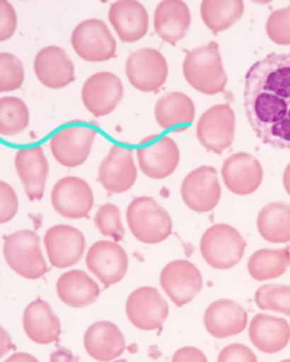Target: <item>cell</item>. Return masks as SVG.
<instances>
[{
  "instance_id": "cell-8",
  "label": "cell",
  "mask_w": 290,
  "mask_h": 362,
  "mask_svg": "<svg viewBox=\"0 0 290 362\" xmlns=\"http://www.w3.org/2000/svg\"><path fill=\"white\" fill-rule=\"evenodd\" d=\"M139 170L153 180H163L176 171L180 161L178 144L170 136L156 138L154 135L142 139L137 149Z\"/></svg>"
},
{
  "instance_id": "cell-15",
  "label": "cell",
  "mask_w": 290,
  "mask_h": 362,
  "mask_svg": "<svg viewBox=\"0 0 290 362\" xmlns=\"http://www.w3.org/2000/svg\"><path fill=\"white\" fill-rule=\"evenodd\" d=\"M124 98V84L118 76L100 71L86 80L81 88L84 107L93 116L100 117L112 113Z\"/></svg>"
},
{
  "instance_id": "cell-28",
  "label": "cell",
  "mask_w": 290,
  "mask_h": 362,
  "mask_svg": "<svg viewBox=\"0 0 290 362\" xmlns=\"http://www.w3.org/2000/svg\"><path fill=\"white\" fill-rule=\"evenodd\" d=\"M160 128L173 132H183L193 124L195 103L180 92H171L158 99L154 109Z\"/></svg>"
},
{
  "instance_id": "cell-42",
  "label": "cell",
  "mask_w": 290,
  "mask_h": 362,
  "mask_svg": "<svg viewBox=\"0 0 290 362\" xmlns=\"http://www.w3.org/2000/svg\"><path fill=\"white\" fill-rule=\"evenodd\" d=\"M5 362H40L34 355L25 354V352H16L12 356H9Z\"/></svg>"
},
{
  "instance_id": "cell-13",
  "label": "cell",
  "mask_w": 290,
  "mask_h": 362,
  "mask_svg": "<svg viewBox=\"0 0 290 362\" xmlns=\"http://www.w3.org/2000/svg\"><path fill=\"white\" fill-rule=\"evenodd\" d=\"M160 284L173 303L182 308L200 293L203 280L195 264L186 259H176L163 268Z\"/></svg>"
},
{
  "instance_id": "cell-39",
  "label": "cell",
  "mask_w": 290,
  "mask_h": 362,
  "mask_svg": "<svg viewBox=\"0 0 290 362\" xmlns=\"http://www.w3.org/2000/svg\"><path fill=\"white\" fill-rule=\"evenodd\" d=\"M218 362H257V356L245 345L232 344L219 352Z\"/></svg>"
},
{
  "instance_id": "cell-14",
  "label": "cell",
  "mask_w": 290,
  "mask_h": 362,
  "mask_svg": "<svg viewBox=\"0 0 290 362\" xmlns=\"http://www.w3.org/2000/svg\"><path fill=\"white\" fill-rule=\"evenodd\" d=\"M128 264L125 250L112 240H98L86 255L87 268L105 287L118 284L127 274Z\"/></svg>"
},
{
  "instance_id": "cell-6",
  "label": "cell",
  "mask_w": 290,
  "mask_h": 362,
  "mask_svg": "<svg viewBox=\"0 0 290 362\" xmlns=\"http://www.w3.org/2000/svg\"><path fill=\"white\" fill-rule=\"evenodd\" d=\"M71 45L76 54L87 63H103L116 54V41L100 19L80 22L71 34Z\"/></svg>"
},
{
  "instance_id": "cell-24",
  "label": "cell",
  "mask_w": 290,
  "mask_h": 362,
  "mask_svg": "<svg viewBox=\"0 0 290 362\" xmlns=\"http://www.w3.org/2000/svg\"><path fill=\"white\" fill-rule=\"evenodd\" d=\"M125 346L121 329L112 322H96L84 334L86 352L99 362H110L121 356Z\"/></svg>"
},
{
  "instance_id": "cell-9",
  "label": "cell",
  "mask_w": 290,
  "mask_h": 362,
  "mask_svg": "<svg viewBox=\"0 0 290 362\" xmlns=\"http://www.w3.org/2000/svg\"><path fill=\"white\" fill-rule=\"evenodd\" d=\"M125 74L139 92L156 93L166 83L168 66L164 55L154 48L134 51L125 63Z\"/></svg>"
},
{
  "instance_id": "cell-31",
  "label": "cell",
  "mask_w": 290,
  "mask_h": 362,
  "mask_svg": "<svg viewBox=\"0 0 290 362\" xmlns=\"http://www.w3.org/2000/svg\"><path fill=\"white\" fill-rule=\"evenodd\" d=\"M243 0H203L200 16L214 34L226 31L244 15Z\"/></svg>"
},
{
  "instance_id": "cell-16",
  "label": "cell",
  "mask_w": 290,
  "mask_h": 362,
  "mask_svg": "<svg viewBox=\"0 0 290 362\" xmlns=\"http://www.w3.org/2000/svg\"><path fill=\"white\" fill-rule=\"evenodd\" d=\"M125 312L135 327L157 330L168 316V305L154 287H139L129 294Z\"/></svg>"
},
{
  "instance_id": "cell-23",
  "label": "cell",
  "mask_w": 290,
  "mask_h": 362,
  "mask_svg": "<svg viewBox=\"0 0 290 362\" xmlns=\"http://www.w3.org/2000/svg\"><path fill=\"white\" fill-rule=\"evenodd\" d=\"M109 22L124 42H137L149 33V13L135 0H121L110 5Z\"/></svg>"
},
{
  "instance_id": "cell-7",
  "label": "cell",
  "mask_w": 290,
  "mask_h": 362,
  "mask_svg": "<svg viewBox=\"0 0 290 362\" xmlns=\"http://www.w3.org/2000/svg\"><path fill=\"white\" fill-rule=\"evenodd\" d=\"M199 142L208 151L222 154L236 138V113L229 105H215L199 119L196 127Z\"/></svg>"
},
{
  "instance_id": "cell-19",
  "label": "cell",
  "mask_w": 290,
  "mask_h": 362,
  "mask_svg": "<svg viewBox=\"0 0 290 362\" xmlns=\"http://www.w3.org/2000/svg\"><path fill=\"white\" fill-rule=\"evenodd\" d=\"M222 178L231 193L248 196L261 186L263 167L255 157L247 153H237L224 161Z\"/></svg>"
},
{
  "instance_id": "cell-27",
  "label": "cell",
  "mask_w": 290,
  "mask_h": 362,
  "mask_svg": "<svg viewBox=\"0 0 290 362\" xmlns=\"http://www.w3.org/2000/svg\"><path fill=\"white\" fill-rule=\"evenodd\" d=\"M248 337L251 344L265 354H276L283 351L290 341V326L287 320L255 315L248 327Z\"/></svg>"
},
{
  "instance_id": "cell-12",
  "label": "cell",
  "mask_w": 290,
  "mask_h": 362,
  "mask_svg": "<svg viewBox=\"0 0 290 362\" xmlns=\"http://www.w3.org/2000/svg\"><path fill=\"white\" fill-rule=\"evenodd\" d=\"M98 136L96 129L81 125L63 128L50 139L51 153L55 161L67 168L81 165L89 158L92 145Z\"/></svg>"
},
{
  "instance_id": "cell-21",
  "label": "cell",
  "mask_w": 290,
  "mask_h": 362,
  "mask_svg": "<svg viewBox=\"0 0 290 362\" xmlns=\"http://www.w3.org/2000/svg\"><path fill=\"white\" fill-rule=\"evenodd\" d=\"M203 322L214 338L225 339L244 332L247 327V312L237 301L222 298L208 306Z\"/></svg>"
},
{
  "instance_id": "cell-37",
  "label": "cell",
  "mask_w": 290,
  "mask_h": 362,
  "mask_svg": "<svg viewBox=\"0 0 290 362\" xmlns=\"http://www.w3.org/2000/svg\"><path fill=\"white\" fill-rule=\"evenodd\" d=\"M267 37L279 45H290V6L274 11L266 22Z\"/></svg>"
},
{
  "instance_id": "cell-29",
  "label": "cell",
  "mask_w": 290,
  "mask_h": 362,
  "mask_svg": "<svg viewBox=\"0 0 290 362\" xmlns=\"http://www.w3.org/2000/svg\"><path fill=\"white\" fill-rule=\"evenodd\" d=\"M57 294L70 308H87L93 305L100 294V288L84 271L71 269L57 280Z\"/></svg>"
},
{
  "instance_id": "cell-20",
  "label": "cell",
  "mask_w": 290,
  "mask_h": 362,
  "mask_svg": "<svg viewBox=\"0 0 290 362\" xmlns=\"http://www.w3.org/2000/svg\"><path fill=\"white\" fill-rule=\"evenodd\" d=\"M15 168L29 200H41L50 171L41 146L21 148L15 157Z\"/></svg>"
},
{
  "instance_id": "cell-32",
  "label": "cell",
  "mask_w": 290,
  "mask_h": 362,
  "mask_svg": "<svg viewBox=\"0 0 290 362\" xmlns=\"http://www.w3.org/2000/svg\"><path fill=\"white\" fill-rule=\"evenodd\" d=\"M290 265V250H258L248 259V273L255 281L279 279Z\"/></svg>"
},
{
  "instance_id": "cell-2",
  "label": "cell",
  "mask_w": 290,
  "mask_h": 362,
  "mask_svg": "<svg viewBox=\"0 0 290 362\" xmlns=\"http://www.w3.org/2000/svg\"><path fill=\"white\" fill-rule=\"evenodd\" d=\"M183 76L199 93L214 96L224 92L228 78L219 45L209 42L208 45L190 49L183 62Z\"/></svg>"
},
{
  "instance_id": "cell-4",
  "label": "cell",
  "mask_w": 290,
  "mask_h": 362,
  "mask_svg": "<svg viewBox=\"0 0 290 362\" xmlns=\"http://www.w3.org/2000/svg\"><path fill=\"white\" fill-rule=\"evenodd\" d=\"M4 255L8 265L23 279L37 280L48 271L41 252L40 236L33 230H18L5 236Z\"/></svg>"
},
{
  "instance_id": "cell-5",
  "label": "cell",
  "mask_w": 290,
  "mask_h": 362,
  "mask_svg": "<svg viewBox=\"0 0 290 362\" xmlns=\"http://www.w3.org/2000/svg\"><path fill=\"white\" fill-rule=\"evenodd\" d=\"M245 240L229 225L211 226L200 239V254L212 268L229 269L236 267L245 252Z\"/></svg>"
},
{
  "instance_id": "cell-36",
  "label": "cell",
  "mask_w": 290,
  "mask_h": 362,
  "mask_svg": "<svg viewBox=\"0 0 290 362\" xmlns=\"http://www.w3.org/2000/svg\"><path fill=\"white\" fill-rule=\"evenodd\" d=\"M25 71L19 58L9 52L0 54V92H13L23 84Z\"/></svg>"
},
{
  "instance_id": "cell-11",
  "label": "cell",
  "mask_w": 290,
  "mask_h": 362,
  "mask_svg": "<svg viewBox=\"0 0 290 362\" xmlns=\"http://www.w3.org/2000/svg\"><path fill=\"white\" fill-rule=\"evenodd\" d=\"M51 203L58 215L67 219L87 218L95 203L91 186L79 177H63L51 192Z\"/></svg>"
},
{
  "instance_id": "cell-41",
  "label": "cell",
  "mask_w": 290,
  "mask_h": 362,
  "mask_svg": "<svg viewBox=\"0 0 290 362\" xmlns=\"http://www.w3.org/2000/svg\"><path fill=\"white\" fill-rule=\"evenodd\" d=\"M171 362H208V358L197 348L185 346L176 351L171 358Z\"/></svg>"
},
{
  "instance_id": "cell-35",
  "label": "cell",
  "mask_w": 290,
  "mask_h": 362,
  "mask_svg": "<svg viewBox=\"0 0 290 362\" xmlns=\"http://www.w3.org/2000/svg\"><path fill=\"white\" fill-rule=\"evenodd\" d=\"M95 225L102 235L112 238L113 243H120L125 236L120 209L112 203H106L99 207L95 216Z\"/></svg>"
},
{
  "instance_id": "cell-43",
  "label": "cell",
  "mask_w": 290,
  "mask_h": 362,
  "mask_svg": "<svg viewBox=\"0 0 290 362\" xmlns=\"http://www.w3.org/2000/svg\"><path fill=\"white\" fill-rule=\"evenodd\" d=\"M283 186H284V190L287 192V194L290 196V164L286 167V170L283 173Z\"/></svg>"
},
{
  "instance_id": "cell-22",
  "label": "cell",
  "mask_w": 290,
  "mask_h": 362,
  "mask_svg": "<svg viewBox=\"0 0 290 362\" xmlns=\"http://www.w3.org/2000/svg\"><path fill=\"white\" fill-rule=\"evenodd\" d=\"M34 71L48 88H63L74 81V64L60 47H45L34 59Z\"/></svg>"
},
{
  "instance_id": "cell-1",
  "label": "cell",
  "mask_w": 290,
  "mask_h": 362,
  "mask_svg": "<svg viewBox=\"0 0 290 362\" xmlns=\"http://www.w3.org/2000/svg\"><path fill=\"white\" fill-rule=\"evenodd\" d=\"M244 109L261 142L290 148V54H269L244 78Z\"/></svg>"
},
{
  "instance_id": "cell-18",
  "label": "cell",
  "mask_w": 290,
  "mask_h": 362,
  "mask_svg": "<svg viewBox=\"0 0 290 362\" xmlns=\"http://www.w3.org/2000/svg\"><path fill=\"white\" fill-rule=\"evenodd\" d=\"M44 245L52 267L69 268L81 259L86 239L77 228L57 225L47 230L44 236Z\"/></svg>"
},
{
  "instance_id": "cell-40",
  "label": "cell",
  "mask_w": 290,
  "mask_h": 362,
  "mask_svg": "<svg viewBox=\"0 0 290 362\" xmlns=\"http://www.w3.org/2000/svg\"><path fill=\"white\" fill-rule=\"evenodd\" d=\"M16 23L18 19L13 6L6 0H2L0 2V41H6L15 34Z\"/></svg>"
},
{
  "instance_id": "cell-30",
  "label": "cell",
  "mask_w": 290,
  "mask_h": 362,
  "mask_svg": "<svg viewBox=\"0 0 290 362\" xmlns=\"http://www.w3.org/2000/svg\"><path fill=\"white\" fill-rule=\"evenodd\" d=\"M257 229L267 243H290V204L274 202L265 206L258 214Z\"/></svg>"
},
{
  "instance_id": "cell-25",
  "label": "cell",
  "mask_w": 290,
  "mask_h": 362,
  "mask_svg": "<svg viewBox=\"0 0 290 362\" xmlns=\"http://www.w3.org/2000/svg\"><path fill=\"white\" fill-rule=\"evenodd\" d=\"M22 325L26 337L35 344L48 345L55 342L62 334V323L47 301L37 298L23 312Z\"/></svg>"
},
{
  "instance_id": "cell-26",
  "label": "cell",
  "mask_w": 290,
  "mask_h": 362,
  "mask_svg": "<svg viewBox=\"0 0 290 362\" xmlns=\"http://www.w3.org/2000/svg\"><path fill=\"white\" fill-rule=\"evenodd\" d=\"M190 9L180 0L160 2L154 13V29L157 35L167 44L176 45L182 41L190 26Z\"/></svg>"
},
{
  "instance_id": "cell-17",
  "label": "cell",
  "mask_w": 290,
  "mask_h": 362,
  "mask_svg": "<svg viewBox=\"0 0 290 362\" xmlns=\"http://www.w3.org/2000/svg\"><path fill=\"white\" fill-rule=\"evenodd\" d=\"M98 181L112 194L125 193L132 189L137 181V165L134 163L132 149L113 145L99 165Z\"/></svg>"
},
{
  "instance_id": "cell-34",
  "label": "cell",
  "mask_w": 290,
  "mask_h": 362,
  "mask_svg": "<svg viewBox=\"0 0 290 362\" xmlns=\"http://www.w3.org/2000/svg\"><path fill=\"white\" fill-rule=\"evenodd\" d=\"M255 305L261 310H270L290 316V286L266 284L255 291Z\"/></svg>"
},
{
  "instance_id": "cell-44",
  "label": "cell",
  "mask_w": 290,
  "mask_h": 362,
  "mask_svg": "<svg viewBox=\"0 0 290 362\" xmlns=\"http://www.w3.org/2000/svg\"><path fill=\"white\" fill-rule=\"evenodd\" d=\"M280 362H290V359H284V361H280Z\"/></svg>"
},
{
  "instance_id": "cell-3",
  "label": "cell",
  "mask_w": 290,
  "mask_h": 362,
  "mask_svg": "<svg viewBox=\"0 0 290 362\" xmlns=\"http://www.w3.org/2000/svg\"><path fill=\"white\" fill-rule=\"evenodd\" d=\"M127 222L142 244H160L171 235V218L153 197H135L128 206Z\"/></svg>"
},
{
  "instance_id": "cell-10",
  "label": "cell",
  "mask_w": 290,
  "mask_h": 362,
  "mask_svg": "<svg viewBox=\"0 0 290 362\" xmlns=\"http://www.w3.org/2000/svg\"><path fill=\"white\" fill-rule=\"evenodd\" d=\"M180 193L185 204L193 212H211L218 206L222 194L216 168L203 165L190 171L183 180Z\"/></svg>"
},
{
  "instance_id": "cell-33",
  "label": "cell",
  "mask_w": 290,
  "mask_h": 362,
  "mask_svg": "<svg viewBox=\"0 0 290 362\" xmlns=\"http://www.w3.org/2000/svg\"><path fill=\"white\" fill-rule=\"evenodd\" d=\"M29 124V110L18 98L0 99V134L12 136L23 132Z\"/></svg>"
},
{
  "instance_id": "cell-38",
  "label": "cell",
  "mask_w": 290,
  "mask_h": 362,
  "mask_svg": "<svg viewBox=\"0 0 290 362\" xmlns=\"http://www.w3.org/2000/svg\"><path fill=\"white\" fill-rule=\"evenodd\" d=\"M18 212V196L15 190L2 181L0 183V223H6L15 218Z\"/></svg>"
}]
</instances>
